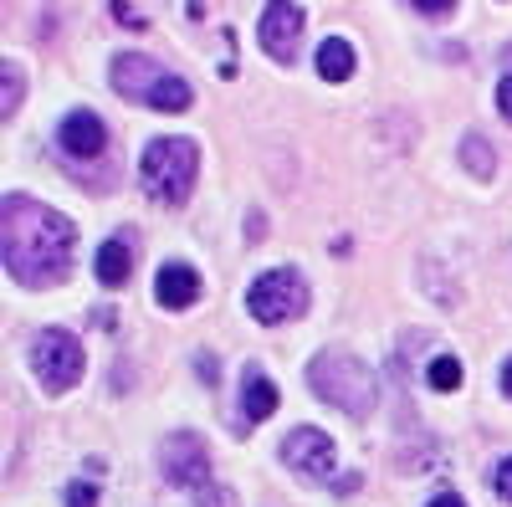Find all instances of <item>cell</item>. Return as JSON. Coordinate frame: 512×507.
Segmentation results:
<instances>
[{"mask_svg": "<svg viewBox=\"0 0 512 507\" xmlns=\"http://www.w3.org/2000/svg\"><path fill=\"white\" fill-rule=\"evenodd\" d=\"M77 231L62 210L31 195H6V272L21 287H52L72 272Z\"/></svg>", "mask_w": 512, "mask_h": 507, "instance_id": "obj_1", "label": "cell"}, {"mask_svg": "<svg viewBox=\"0 0 512 507\" xmlns=\"http://www.w3.org/2000/svg\"><path fill=\"white\" fill-rule=\"evenodd\" d=\"M308 379H313L318 400L338 405V410L354 415V420L374 415V405H379V379H374V369H369L364 359L344 354V349H323V354L308 364Z\"/></svg>", "mask_w": 512, "mask_h": 507, "instance_id": "obj_2", "label": "cell"}, {"mask_svg": "<svg viewBox=\"0 0 512 507\" xmlns=\"http://www.w3.org/2000/svg\"><path fill=\"white\" fill-rule=\"evenodd\" d=\"M113 88H118V98L144 103L154 113H185L190 98H195L185 77H175L169 67H159L144 52H118L113 57Z\"/></svg>", "mask_w": 512, "mask_h": 507, "instance_id": "obj_3", "label": "cell"}, {"mask_svg": "<svg viewBox=\"0 0 512 507\" xmlns=\"http://www.w3.org/2000/svg\"><path fill=\"white\" fill-rule=\"evenodd\" d=\"M195 169H200V154L190 139H154L139 159V185L154 205H185L190 190H195Z\"/></svg>", "mask_w": 512, "mask_h": 507, "instance_id": "obj_4", "label": "cell"}, {"mask_svg": "<svg viewBox=\"0 0 512 507\" xmlns=\"http://www.w3.org/2000/svg\"><path fill=\"white\" fill-rule=\"evenodd\" d=\"M31 369H36V379H41L52 395H62V390H72L77 379H82V369H88V354H82V344H77L67 328H47V333L31 338Z\"/></svg>", "mask_w": 512, "mask_h": 507, "instance_id": "obj_5", "label": "cell"}, {"mask_svg": "<svg viewBox=\"0 0 512 507\" xmlns=\"http://www.w3.org/2000/svg\"><path fill=\"white\" fill-rule=\"evenodd\" d=\"M246 308H251L256 323L277 328V323H287V318H297V313L308 308V282L297 277L292 267H277V272H267V277H256V282H251Z\"/></svg>", "mask_w": 512, "mask_h": 507, "instance_id": "obj_6", "label": "cell"}, {"mask_svg": "<svg viewBox=\"0 0 512 507\" xmlns=\"http://www.w3.org/2000/svg\"><path fill=\"white\" fill-rule=\"evenodd\" d=\"M159 472L169 487H210V446L195 431H175L159 441Z\"/></svg>", "mask_w": 512, "mask_h": 507, "instance_id": "obj_7", "label": "cell"}, {"mask_svg": "<svg viewBox=\"0 0 512 507\" xmlns=\"http://www.w3.org/2000/svg\"><path fill=\"white\" fill-rule=\"evenodd\" d=\"M282 456H287V467L297 477H308V482H333L338 477V446L318 426H297L282 441Z\"/></svg>", "mask_w": 512, "mask_h": 507, "instance_id": "obj_8", "label": "cell"}, {"mask_svg": "<svg viewBox=\"0 0 512 507\" xmlns=\"http://www.w3.org/2000/svg\"><path fill=\"white\" fill-rule=\"evenodd\" d=\"M256 36H262V47H267L277 62H292V57H297V41H303V11H297L292 0H267Z\"/></svg>", "mask_w": 512, "mask_h": 507, "instance_id": "obj_9", "label": "cell"}, {"mask_svg": "<svg viewBox=\"0 0 512 507\" xmlns=\"http://www.w3.org/2000/svg\"><path fill=\"white\" fill-rule=\"evenodd\" d=\"M57 149L67 159H98L108 149V129H103V118L93 108H77L62 118V129H57Z\"/></svg>", "mask_w": 512, "mask_h": 507, "instance_id": "obj_10", "label": "cell"}, {"mask_svg": "<svg viewBox=\"0 0 512 507\" xmlns=\"http://www.w3.org/2000/svg\"><path fill=\"white\" fill-rule=\"evenodd\" d=\"M154 298L164 303V308H190L195 298H200V277H195V267L190 262H164L159 267V277H154Z\"/></svg>", "mask_w": 512, "mask_h": 507, "instance_id": "obj_11", "label": "cell"}, {"mask_svg": "<svg viewBox=\"0 0 512 507\" xmlns=\"http://www.w3.org/2000/svg\"><path fill=\"white\" fill-rule=\"evenodd\" d=\"M93 272H98V282H103V287H123L128 277H134V251H128V241H123V236H113V241H103V246H98Z\"/></svg>", "mask_w": 512, "mask_h": 507, "instance_id": "obj_12", "label": "cell"}, {"mask_svg": "<svg viewBox=\"0 0 512 507\" xmlns=\"http://www.w3.org/2000/svg\"><path fill=\"white\" fill-rule=\"evenodd\" d=\"M241 410L246 420H267L277 410V385L256 364H246V379H241Z\"/></svg>", "mask_w": 512, "mask_h": 507, "instance_id": "obj_13", "label": "cell"}, {"mask_svg": "<svg viewBox=\"0 0 512 507\" xmlns=\"http://www.w3.org/2000/svg\"><path fill=\"white\" fill-rule=\"evenodd\" d=\"M318 77L323 82H349L354 77V47L344 36H328L318 47Z\"/></svg>", "mask_w": 512, "mask_h": 507, "instance_id": "obj_14", "label": "cell"}, {"mask_svg": "<svg viewBox=\"0 0 512 507\" xmlns=\"http://www.w3.org/2000/svg\"><path fill=\"white\" fill-rule=\"evenodd\" d=\"M461 164L472 169L477 180H487L492 169H497V159H492V144H487L482 134H466V139H461Z\"/></svg>", "mask_w": 512, "mask_h": 507, "instance_id": "obj_15", "label": "cell"}, {"mask_svg": "<svg viewBox=\"0 0 512 507\" xmlns=\"http://www.w3.org/2000/svg\"><path fill=\"white\" fill-rule=\"evenodd\" d=\"M0 88H6V98H0V118L11 123V113L21 108V88H26V77H21V67L6 57V67H0Z\"/></svg>", "mask_w": 512, "mask_h": 507, "instance_id": "obj_16", "label": "cell"}, {"mask_svg": "<svg viewBox=\"0 0 512 507\" xmlns=\"http://www.w3.org/2000/svg\"><path fill=\"white\" fill-rule=\"evenodd\" d=\"M425 379H431V390H441V395H451L456 385H461V359H451V354H441L431 369H425Z\"/></svg>", "mask_w": 512, "mask_h": 507, "instance_id": "obj_17", "label": "cell"}, {"mask_svg": "<svg viewBox=\"0 0 512 507\" xmlns=\"http://www.w3.org/2000/svg\"><path fill=\"white\" fill-rule=\"evenodd\" d=\"M492 487H497L502 502H512V456H502L497 467H492Z\"/></svg>", "mask_w": 512, "mask_h": 507, "instance_id": "obj_18", "label": "cell"}, {"mask_svg": "<svg viewBox=\"0 0 512 507\" xmlns=\"http://www.w3.org/2000/svg\"><path fill=\"white\" fill-rule=\"evenodd\" d=\"M67 507H98V487L72 482V487H67Z\"/></svg>", "mask_w": 512, "mask_h": 507, "instance_id": "obj_19", "label": "cell"}, {"mask_svg": "<svg viewBox=\"0 0 512 507\" xmlns=\"http://www.w3.org/2000/svg\"><path fill=\"white\" fill-rule=\"evenodd\" d=\"M410 6H415L420 16H431V21H441V16H451V11H456V0H410Z\"/></svg>", "mask_w": 512, "mask_h": 507, "instance_id": "obj_20", "label": "cell"}, {"mask_svg": "<svg viewBox=\"0 0 512 507\" xmlns=\"http://www.w3.org/2000/svg\"><path fill=\"white\" fill-rule=\"evenodd\" d=\"M200 507H236V492L231 487H216V492H205Z\"/></svg>", "mask_w": 512, "mask_h": 507, "instance_id": "obj_21", "label": "cell"}, {"mask_svg": "<svg viewBox=\"0 0 512 507\" xmlns=\"http://www.w3.org/2000/svg\"><path fill=\"white\" fill-rule=\"evenodd\" d=\"M113 16H118L123 26H144V16H139L134 6H128V0H113Z\"/></svg>", "mask_w": 512, "mask_h": 507, "instance_id": "obj_22", "label": "cell"}, {"mask_svg": "<svg viewBox=\"0 0 512 507\" xmlns=\"http://www.w3.org/2000/svg\"><path fill=\"white\" fill-rule=\"evenodd\" d=\"M497 108H502V118H512V77L497 82Z\"/></svg>", "mask_w": 512, "mask_h": 507, "instance_id": "obj_23", "label": "cell"}, {"mask_svg": "<svg viewBox=\"0 0 512 507\" xmlns=\"http://www.w3.org/2000/svg\"><path fill=\"white\" fill-rule=\"evenodd\" d=\"M431 507H466L456 492H441V497H431Z\"/></svg>", "mask_w": 512, "mask_h": 507, "instance_id": "obj_24", "label": "cell"}, {"mask_svg": "<svg viewBox=\"0 0 512 507\" xmlns=\"http://www.w3.org/2000/svg\"><path fill=\"white\" fill-rule=\"evenodd\" d=\"M502 390H507V395H512V359H507V364H502Z\"/></svg>", "mask_w": 512, "mask_h": 507, "instance_id": "obj_25", "label": "cell"}]
</instances>
